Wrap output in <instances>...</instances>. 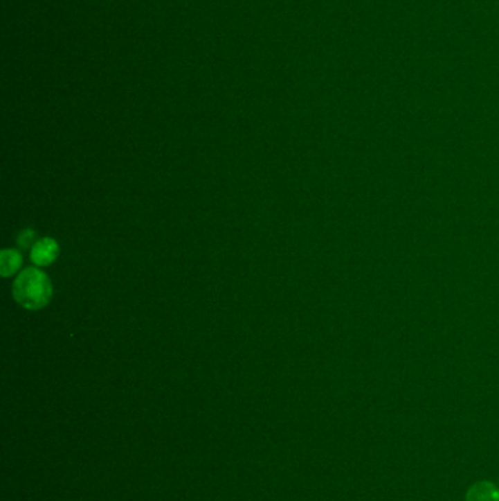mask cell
<instances>
[{"label":"cell","instance_id":"6da1fadb","mask_svg":"<svg viewBox=\"0 0 499 501\" xmlns=\"http://www.w3.org/2000/svg\"><path fill=\"white\" fill-rule=\"evenodd\" d=\"M53 297L52 281L42 270L35 267L25 268L14 283V298L30 311L44 308Z\"/></svg>","mask_w":499,"mask_h":501},{"label":"cell","instance_id":"7a4b0ae2","mask_svg":"<svg viewBox=\"0 0 499 501\" xmlns=\"http://www.w3.org/2000/svg\"><path fill=\"white\" fill-rule=\"evenodd\" d=\"M59 256V243L52 238H43L31 248V260L38 267H46L56 261Z\"/></svg>","mask_w":499,"mask_h":501},{"label":"cell","instance_id":"3957f363","mask_svg":"<svg viewBox=\"0 0 499 501\" xmlns=\"http://www.w3.org/2000/svg\"><path fill=\"white\" fill-rule=\"evenodd\" d=\"M466 501H499V490L493 482L480 481L469 488Z\"/></svg>","mask_w":499,"mask_h":501},{"label":"cell","instance_id":"277c9868","mask_svg":"<svg viewBox=\"0 0 499 501\" xmlns=\"http://www.w3.org/2000/svg\"><path fill=\"white\" fill-rule=\"evenodd\" d=\"M22 264V256L18 251L14 249H5L0 256V270H2V276L9 277L15 274Z\"/></svg>","mask_w":499,"mask_h":501},{"label":"cell","instance_id":"5b68a950","mask_svg":"<svg viewBox=\"0 0 499 501\" xmlns=\"http://www.w3.org/2000/svg\"><path fill=\"white\" fill-rule=\"evenodd\" d=\"M34 243H35V232H34V230H31V229H27V230H24V232L19 235V238H18V245H19V248H24V249H27V248H33L34 247Z\"/></svg>","mask_w":499,"mask_h":501}]
</instances>
